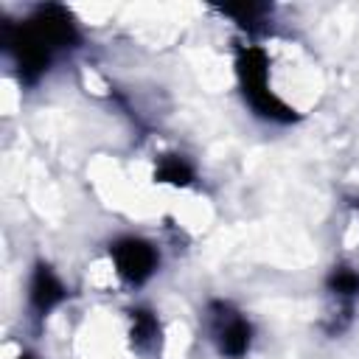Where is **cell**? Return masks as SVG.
I'll list each match as a JSON object with an SVG mask.
<instances>
[{
  "mask_svg": "<svg viewBox=\"0 0 359 359\" xmlns=\"http://www.w3.org/2000/svg\"><path fill=\"white\" fill-rule=\"evenodd\" d=\"M17 359H34V356H28V353H25V356H17Z\"/></svg>",
  "mask_w": 359,
  "mask_h": 359,
  "instance_id": "cell-11",
  "label": "cell"
},
{
  "mask_svg": "<svg viewBox=\"0 0 359 359\" xmlns=\"http://www.w3.org/2000/svg\"><path fill=\"white\" fill-rule=\"evenodd\" d=\"M236 73H238L241 93H244L247 104L252 107V112H258L261 118L275 121V123L297 121V112L269 90V81H266L269 79V59L261 48H255V45L241 48L236 56Z\"/></svg>",
  "mask_w": 359,
  "mask_h": 359,
  "instance_id": "cell-1",
  "label": "cell"
},
{
  "mask_svg": "<svg viewBox=\"0 0 359 359\" xmlns=\"http://www.w3.org/2000/svg\"><path fill=\"white\" fill-rule=\"evenodd\" d=\"M109 255L115 261V269L118 275L132 283V286H140L146 283L154 269H157V250L143 241V238H135V236H126V238H118L112 247H109Z\"/></svg>",
  "mask_w": 359,
  "mask_h": 359,
  "instance_id": "cell-4",
  "label": "cell"
},
{
  "mask_svg": "<svg viewBox=\"0 0 359 359\" xmlns=\"http://www.w3.org/2000/svg\"><path fill=\"white\" fill-rule=\"evenodd\" d=\"M129 337H132V342L140 345V348L151 345V342L160 337V323H157V317H154L149 309H135V311H132Z\"/></svg>",
  "mask_w": 359,
  "mask_h": 359,
  "instance_id": "cell-9",
  "label": "cell"
},
{
  "mask_svg": "<svg viewBox=\"0 0 359 359\" xmlns=\"http://www.w3.org/2000/svg\"><path fill=\"white\" fill-rule=\"evenodd\" d=\"M0 42L6 48V53L11 56L20 79L25 84H34L39 81V76H45V70L50 67V59H53V50H48L39 36L22 22H3V34H0Z\"/></svg>",
  "mask_w": 359,
  "mask_h": 359,
  "instance_id": "cell-2",
  "label": "cell"
},
{
  "mask_svg": "<svg viewBox=\"0 0 359 359\" xmlns=\"http://www.w3.org/2000/svg\"><path fill=\"white\" fill-rule=\"evenodd\" d=\"M219 11L227 14V17H233L241 28L255 31V28H261L264 17H266L272 8H269L266 3H233V6H219Z\"/></svg>",
  "mask_w": 359,
  "mask_h": 359,
  "instance_id": "cell-8",
  "label": "cell"
},
{
  "mask_svg": "<svg viewBox=\"0 0 359 359\" xmlns=\"http://www.w3.org/2000/svg\"><path fill=\"white\" fill-rule=\"evenodd\" d=\"M325 286H328L331 294H337L342 300H353V297H359V272L351 269V266H337L328 275Z\"/></svg>",
  "mask_w": 359,
  "mask_h": 359,
  "instance_id": "cell-10",
  "label": "cell"
},
{
  "mask_svg": "<svg viewBox=\"0 0 359 359\" xmlns=\"http://www.w3.org/2000/svg\"><path fill=\"white\" fill-rule=\"evenodd\" d=\"M25 25L39 36V42L48 50H62V48H73L79 42V28L76 20L67 8L48 3V6H36L31 11V17L25 20Z\"/></svg>",
  "mask_w": 359,
  "mask_h": 359,
  "instance_id": "cell-3",
  "label": "cell"
},
{
  "mask_svg": "<svg viewBox=\"0 0 359 359\" xmlns=\"http://www.w3.org/2000/svg\"><path fill=\"white\" fill-rule=\"evenodd\" d=\"M213 339L222 351V356H230V359H241L247 351H250V342H252V325L238 317L236 311H230L227 306L216 303L213 306Z\"/></svg>",
  "mask_w": 359,
  "mask_h": 359,
  "instance_id": "cell-5",
  "label": "cell"
},
{
  "mask_svg": "<svg viewBox=\"0 0 359 359\" xmlns=\"http://www.w3.org/2000/svg\"><path fill=\"white\" fill-rule=\"evenodd\" d=\"M154 180L182 188V185H188V182L194 180V168L188 165L185 157H180V154H165V157H160V163H157V168H154Z\"/></svg>",
  "mask_w": 359,
  "mask_h": 359,
  "instance_id": "cell-7",
  "label": "cell"
},
{
  "mask_svg": "<svg viewBox=\"0 0 359 359\" xmlns=\"http://www.w3.org/2000/svg\"><path fill=\"white\" fill-rule=\"evenodd\" d=\"M65 297H67V289L59 280V275L48 264H36V269L31 275V286H28V300H31L34 314L48 317Z\"/></svg>",
  "mask_w": 359,
  "mask_h": 359,
  "instance_id": "cell-6",
  "label": "cell"
}]
</instances>
